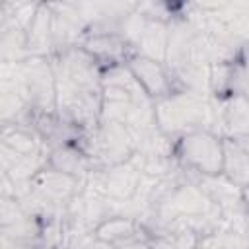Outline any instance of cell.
<instances>
[{"label": "cell", "mask_w": 249, "mask_h": 249, "mask_svg": "<svg viewBox=\"0 0 249 249\" xmlns=\"http://www.w3.org/2000/svg\"><path fill=\"white\" fill-rule=\"evenodd\" d=\"M173 156L177 163L202 177L222 175L224 165V136L214 130H195L175 140Z\"/></svg>", "instance_id": "5b68a950"}, {"label": "cell", "mask_w": 249, "mask_h": 249, "mask_svg": "<svg viewBox=\"0 0 249 249\" xmlns=\"http://www.w3.org/2000/svg\"><path fill=\"white\" fill-rule=\"evenodd\" d=\"M27 218H29V214L23 210L21 202L16 196L2 195V198H0V230L14 228V226L25 222Z\"/></svg>", "instance_id": "ac0fdd59"}, {"label": "cell", "mask_w": 249, "mask_h": 249, "mask_svg": "<svg viewBox=\"0 0 249 249\" xmlns=\"http://www.w3.org/2000/svg\"><path fill=\"white\" fill-rule=\"evenodd\" d=\"M241 202H243V208L249 212V187L241 189Z\"/></svg>", "instance_id": "7402d4cb"}, {"label": "cell", "mask_w": 249, "mask_h": 249, "mask_svg": "<svg viewBox=\"0 0 249 249\" xmlns=\"http://www.w3.org/2000/svg\"><path fill=\"white\" fill-rule=\"evenodd\" d=\"M231 95H239L249 101V62H245L243 58H237L233 62Z\"/></svg>", "instance_id": "d6986e66"}, {"label": "cell", "mask_w": 249, "mask_h": 249, "mask_svg": "<svg viewBox=\"0 0 249 249\" xmlns=\"http://www.w3.org/2000/svg\"><path fill=\"white\" fill-rule=\"evenodd\" d=\"M80 47L89 53L103 70L126 64L134 54L130 41L121 33H91L82 39Z\"/></svg>", "instance_id": "8fae6325"}, {"label": "cell", "mask_w": 249, "mask_h": 249, "mask_svg": "<svg viewBox=\"0 0 249 249\" xmlns=\"http://www.w3.org/2000/svg\"><path fill=\"white\" fill-rule=\"evenodd\" d=\"M47 167L78 177V179H88L91 171V160L80 144L72 142V144H62V146L53 148L49 154Z\"/></svg>", "instance_id": "5bb4252c"}, {"label": "cell", "mask_w": 249, "mask_h": 249, "mask_svg": "<svg viewBox=\"0 0 249 249\" xmlns=\"http://www.w3.org/2000/svg\"><path fill=\"white\" fill-rule=\"evenodd\" d=\"M27 54V37L25 29L12 25V23H0V58L2 64H18L25 60Z\"/></svg>", "instance_id": "e0dca14e"}, {"label": "cell", "mask_w": 249, "mask_h": 249, "mask_svg": "<svg viewBox=\"0 0 249 249\" xmlns=\"http://www.w3.org/2000/svg\"><path fill=\"white\" fill-rule=\"evenodd\" d=\"M154 119L158 130L171 142L195 130H214L216 123L212 99L177 89L154 103Z\"/></svg>", "instance_id": "7a4b0ae2"}, {"label": "cell", "mask_w": 249, "mask_h": 249, "mask_svg": "<svg viewBox=\"0 0 249 249\" xmlns=\"http://www.w3.org/2000/svg\"><path fill=\"white\" fill-rule=\"evenodd\" d=\"M124 37L130 41L134 54H142L158 62H163L169 43V21L144 18L136 6V12L132 14L124 29Z\"/></svg>", "instance_id": "52a82bcc"}, {"label": "cell", "mask_w": 249, "mask_h": 249, "mask_svg": "<svg viewBox=\"0 0 249 249\" xmlns=\"http://www.w3.org/2000/svg\"><path fill=\"white\" fill-rule=\"evenodd\" d=\"M80 146L91 160V169L113 167L130 161L138 152V142L132 130L115 121H99V124L82 138Z\"/></svg>", "instance_id": "277c9868"}, {"label": "cell", "mask_w": 249, "mask_h": 249, "mask_svg": "<svg viewBox=\"0 0 249 249\" xmlns=\"http://www.w3.org/2000/svg\"><path fill=\"white\" fill-rule=\"evenodd\" d=\"M25 99L31 121L56 115V76L51 56H27L18 64H2Z\"/></svg>", "instance_id": "3957f363"}, {"label": "cell", "mask_w": 249, "mask_h": 249, "mask_svg": "<svg viewBox=\"0 0 249 249\" xmlns=\"http://www.w3.org/2000/svg\"><path fill=\"white\" fill-rule=\"evenodd\" d=\"M56 76V115L89 134L101 121L103 68L80 45L51 56Z\"/></svg>", "instance_id": "6da1fadb"}, {"label": "cell", "mask_w": 249, "mask_h": 249, "mask_svg": "<svg viewBox=\"0 0 249 249\" xmlns=\"http://www.w3.org/2000/svg\"><path fill=\"white\" fill-rule=\"evenodd\" d=\"M142 181H144V175H142L140 163L136 158H132L130 161H124L113 167L91 169L86 179V185L103 200L124 204L138 195Z\"/></svg>", "instance_id": "8992f818"}, {"label": "cell", "mask_w": 249, "mask_h": 249, "mask_svg": "<svg viewBox=\"0 0 249 249\" xmlns=\"http://www.w3.org/2000/svg\"><path fill=\"white\" fill-rule=\"evenodd\" d=\"M126 66L132 72L138 86L144 89V93L154 103L173 91V84H171V78H169L163 62H158V60L142 56V54H132L128 58Z\"/></svg>", "instance_id": "7c38bea8"}, {"label": "cell", "mask_w": 249, "mask_h": 249, "mask_svg": "<svg viewBox=\"0 0 249 249\" xmlns=\"http://www.w3.org/2000/svg\"><path fill=\"white\" fill-rule=\"evenodd\" d=\"M150 247H152V237L144 230L136 237H132V239L117 245V249H150Z\"/></svg>", "instance_id": "ffe728a7"}, {"label": "cell", "mask_w": 249, "mask_h": 249, "mask_svg": "<svg viewBox=\"0 0 249 249\" xmlns=\"http://www.w3.org/2000/svg\"><path fill=\"white\" fill-rule=\"evenodd\" d=\"M142 231L140 220L134 216H124V214H111L105 220H101L95 230L93 237L111 245H121L132 237H136Z\"/></svg>", "instance_id": "2e32d148"}, {"label": "cell", "mask_w": 249, "mask_h": 249, "mask_svg": "<svg viewBox=\"0 0 249 249\" xmlns=\"http://www.w3.org/2000/svg\"><path fill=\"white\" fill-rule=\"evenodd\" d=\"M241 58H243L245 62H249V45L243 49V53H241Z\"/></svg>", "instance_id": "603a6c76"}, {"label": "cell", "mask_w": 249, "mask_h": 249, "mask_svg": "<svg viewBox=\"0 0 249 249\" xmlns=\"http://www.w3.org/2000/svg\"><path fill=\"white\" fill-rule=\"evenodd\" d=\"M214 119L224 138H231L241 146H249V101L239 95L212 99Z\"/></svg>", "instance_id": "30bf717a"}, {"label": "cell", "mask_w": 249, "mask_h": 249, "mask_svg": "<svg viewBox=\"0 0 249 249\" xmlns=\"http://www.w3.org/2000/svg\"><path fill=\"white\" fill-rule=\"evenodd\" d=\"M53 14V43L54 54L78 47L88 35V25L82 18L78 2H49Z\"/></svg>", "instance_id": "ba28073f"}, {"label": "cell", "mask_w": 249, "mask_h": 249, "mask_svg": "<svg viewBox=\"0 0 249 249\" xmlns=\"http://www.w3.org/2000/svg\"><path fill=\"white\" fill-rule=\"evenodd\" d=\"M58 249H68V247H58Z\"/></svg>", "instance_id": "cb8c5ba5"}, {"label": "cell", "mask_w": 249, "mask_h": 249, "mask_svg": "<svg viewBox=\"0 0 249 249\" xmlns=\"http://www.w3.org/2000/svg\"><path fill=\"white\" fill-rule=\"evenodd\" d=\"M247 150H249V146H247Z\"/></svg>", "instance_id": "d4e9b609"}, {"label": "cell", "mask_w": 249, "mask_h": 249, "mask_svg": "<svg viewBox=\"0 0 249 249\" xmlns=\"http://www.w3.org/2000/svg\"><path fill=\"white\" fill-rule=\"evenodd\" d=\"M27 54L29 56H53L54 43H53V14L49 2H41L37 8L35 18L31 19L27 31Z\"/></svg>", "instance_id": "4fadbf2b"}, {"label": "cell", "mask_w": 249, "mask_h": 249, "mask_svg": "<svg viewBox=\"0 0 249 249\" xmlns=\"http://www.w3.org/2000/svg\"><path fill=\"white\" fill-rule=\"evenodd\" d=\"M222 177L237 189L249 187V150L231 138H224Z\"/></svg>", "instance_id": "9a60e30c"}, {"label": "cell", "mask_w": 249, "mask_h": 249, "mask_svg": "<svg viewBox=\"0 0 249 249\" xmlns=\"http://www.w3.org/2000/svg\"><path fill=\"white\" fill-rule=\"evenodd\" d=\"M2 249H31L29 245L18 241V239H12L8 235H2Z\"/></svg>", "instance_id": "44dd1931"}, {"label": "cell", "mask_w": 249, "mask_h": 249, "mask_svg": "<svg viewBox=\"0 0 249 249\" xmlns=\"http://www.w3.org/2000/svg\"><path fill=\"white\" fill-rule=\"evenodd\" d=\"M31 189L37 191L41 196H45L49 202H53L58 208H68L86 189V179H78L66 173H60L56 169L45 167L35 175L31 181Z\"/></svg>", "instance_id": "9c48e42d"}]
</instances>
